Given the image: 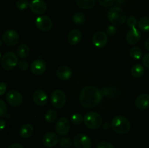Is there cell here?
I'll return each instance as SVG.
<instances>
[{
    "mask_svg": "<svg viewBox=\"0 0 149 148\" xmlns=\"http://www.w3.org/2000/svg\"><path fill=\"white\" fill-rule=\"evenodd\" d=\"M143 63L144 66L146 68L149 69V52L146 54L143 57Z\"/></svg>",
    "mask_w": 149,
    "mask_h": 148,
    "instance_id": "obj_38",
    "label": "cell"
},
{
    "mask_svg": "<svg viewBox=\"0 0 149 148\" xmlns=\"http://www.w3.org/2000/svg\"><path fill=\"white\" fill-rule=\"evenodd\" d=\"M46 62L42 59H36L31 65V71L36 75H41L46 71Z\"/></svg>",
    "mask_w": 149,
    "mask_h": 148,
    "instance_id": "obj_13",
    "label": "cell"
},
{
    "mask_svg": "<svg viewBox=\"0 0 149 148\" xmlns=\"http://www.w3.org/2000/svg\"><path fill=\"white\" fill-rule=\"evenodd\" d=\"M135 105L140 110H145L149 107V95L142 94L135 100Z\"/></svg>",
    "mask_w": 149,
    "mask_h": 148,
    "instance_id": "obj_18",
    "label": "cell"
},
{
    "mask_svg": "<svg viewBox=\"0 0 149 148\" xmlns=\"http://www.w3.org/2000/svg\"><path fill=\"white\" fill-rule=\"evenodd\" d=\"M71 70L70 69L69 67L65 66V65H62V66L58 67V69L56 70V75L59 79L62 81H67L71 77Z\"/></svg>",
    "mask_w": 149,
    "mask_h": 148,
    "instance_id": "obj_19",
    "label": "cell"
},
{
    "mask_svg": "<svg viewBox=\"0 0 149 148\" xmlns=\"http://www.w3.org/2000/svg\"><path fill=\"white\" fill-rule=\"evenodd\" d=\"M31 11L36 15H42L47 11V7L43 0H32L29 6Z\"/></svg>",
    "mask_w": 149,
    "mask_h": 148,
    "instance_id": "obj_12",
    "label": "cell"
},
{
    "mask_svg": "<svg viewBox=\"0 0 149 148\" xmlns=\"http://www.w3.org/2000/svg\"><path fill=\"white\" fill-rule=\"evenodd\" d=\"M19 69L22 71H25L29 68V64L25 60H21L20 62H18V65H17Z\"/></svg>",
    "mask_w": 149,
    "mask_h": 148,
    "instance_id": "obj_37",
    "label": "cell"
},
{
    "mask_svg": "<svg viewBox=\"0 0 149 148\" xmlns=\"http://www.w3.org/2000/svg\"><path fill=\"white\" fill-rule=\"evenodd\" d=\"M59 142L58 136L53 132H47L42 138V143L47 147H54Z\"/></svg>",
    "mask_w": 149,
    "mask_h": 148,
    "instance_id": "obj_15",
    "label": "cell"
},
{
    "mask_svg": "<svg viewBox=\"0 0 149 148\" xmlns=\"http://www.w3.org/2000/svg\"><path fill=\"white\" fill-rule=\"evenodd\" d=\"M106 32H107V33L109 35V36H114V35L116 33V32H117V29H116V26H108Z\"/></svg>",
    "mask_w": 149,
    "mask_h": 148,
    "instance_id": "obj_36",
    "label": "cell"
},
{
    "mask_svg": "<svg viewBox=\"0 0 149 148\" xmlns=\"http://www.w3.org/2000/svg\"><path fill=\"white\" fill-rule=\"evenodd\" d=\"M70 121L68 118L62 117L58 119L55 125V131L61 136H65L70 131Z\"/></svg>",
    "mask_w": 149,
    "mask_h": 148,
    "instance_id": "obj_10",
    "label": "cell"
},
{
    "mask_svg": "<svg viewBox=\"0 0 149 148\" xmlns=\"http://www.w3.org/2000/svg\"><path fill=\"white\" fill-rule=\"evenodd\" d=\"M30 6L28 0H17L16 1V7L20 10H26Z\"/></svg>",
    "mask_w": 149,
    "mask_h": 148,
    "instance_id": "obj_31",
    "label": "cell"
},
{
    "mask_svg": "<svg viewBox=\"0 0 149 148\" xmlns=\"http://www.w3.org/2000/svg\"><path fill=\"white\" fill-rule=\"evenodd\" d=\"M57 118H58V113H57L56 110H52V109L48 110L46 113V114H45V120L48 123H53V122L56 120Z\"/></svg>",
    "mask_w": 149,
    "mask_h": 148,
    "instance_id": "obj_26",
    "label": "cell"
},
{
    "mask_svg": "<svg viewBox=\"0 0 149 148\" xmlns=\"http://www.w3.org/2000/svg\"><path fill=\"white\" fill-rule=\"evenodd\" d=\"M141 33L136 28H132L126 35V41L129 44L135 45L138 43L141 39Z\"/></svg>",
    "mask_w": 149,
    "mask_h": 148,
    "instance_id": "obj_17",
    "label": "cell"
},
{
    "mask_svg": "<svg viewBox=\"0 0 149 148\" xmlns=\"http://www.w3.org/2000/svg\"><path fill=\"white\" fill-rule=\"evenodd\" d=\"M126 13L119 7H112L108 12V18L113 26H122L126 20Z\"/></svg>",
    "mask_w": 149,
    "mask_h": 148,
    "instance_id": "obj_3",
    "label": "cell"
},
{
    "mask_svg": "<svg viewBox=\"0 0 149 148\" xmlns=\"http://www.w3.org/2000/svg\"><path fill=\"white\" fill-rule=\"evenodd\" d=\"M142 50L138 46H134L130 51V55L132 58L135 59H141L142 57Z\"/></svg>",
    "mask_w": 149,
    "mask_h": 148,
    "instance_id": "obj_28",
    "label": "cell"
},
{
    "mask_svg": "<svg viewBox=\"0 0 149 148\" xmlns=\"http://www.w3.org/2000/svg\"><path fill=\"white\" fill-rule=\"evenodd\" d=\"M96 148H114V147L110 142H106V141H101L97 144Z\"/></svg>",
    "mask_w": 149,
    "mask_h": 148,
    "instance_id": "obj_32",
    "label": "cell"
},
{
    "mask_svg": "<svg viewBox=\"0 0 149 148\" xmlns=\"http://www.w3.org/2000/svg\"><path fill=\"white\" fill-rule=\"evenodd\" d=\"M138 27L143 31H149V17H142L138 23Z\"/></svg>",
    "mask_w": 149,
    "mask_h": 148,
    "instance_id": "obj_25",
    "label": "cell"
},
{
    "mask_svg": "<svg viewBox=\"0 0 149 148\" xmlns=\"http://www.w3.org/2000/svg\"><path fill=\"white\" fill-rule=\"evenodd\" d=\"M7 102L13 107H18L23 102V96L17 90H10L6 95Z\"/></svg>",
    "mask_w": 149,
    "mask_h": 148,
    "instance_id": "obj_11",
    "label": "cell"
},
{
    "mask_svg": "<svg viewBox=\"0 0 149 148\" xmlns=\"http://www.w3.org/2000/svg\"><path fill=\"white\" fill-rule=\"evenodd\" d=\"M99 4L105 7H109L113 5L115 2V0H97Z\"/></svg>",
    "mask_w": 149,
    "mask_h": 148,
    "instance_id": "obj_35",
    "label": "cell"
},
{
    "mask_svg": "<svg viewBox=\"0 0 149 148\" xmlns=\"http://www.w3.org/2000/svg\"><path fill=\"white\" fill-rule=\"evenodd\" d=\"M138 22L137 21V19L135 18L134 16H130L128 17L127 20V24L130 28H135L136 25H138Z\"/></svg>",
    "mask_w": 149,
    "mask_h": 148,
    "instance_id": "obj_33",
    "label": "cell"
},
{
    "mask_svg": "<svg viewBox=\"0 0 149 148\" xmlns=\"http://www.w3.org/2000/svg\"><path fill=\"white\" fill-rule=\"evenodd\" d=\"M7 113V105L3 100H0V116L4 117Z\"/></svg>",
    "mask_w": 149,
    "mask_h": 148,
    "instance_id": "obj_34",
    "label": "cell"
},
{
    "mask_svg": "<svg viewBox=\"0 0 149 148\" xmlns=\"http://www.w3.org/2000/svg\"><path fill=\"white\" fill-rule=\"evenodd\" d=\"M93 44L97 48H103L108 43V36L103 31L96 32L92 39Z\"/></svg>",
    "mask_w": 149,
    "mask_h": 148,
    "instance_id": "obj_14",
    "label": "cell"
},
{
    "mask_svg": "<svg viewBox=\"0 0 149 148\" xmlns=\"http://www.w3.org/2000/svg\"><path fill=\"white\" fill-rule=\"evenodd\" d=\"M6 89H7V85H6L5 83L1 82L0 84V95L2 96L5 93Z\"/></svg>",
    "mask_w": 149,
    "mask_h": 148,
    "instance_id": "obj_39",
    "label": "cell"
},
{
    "mask_svg": "<svg viewBox=\"0 0 149 148\" xmlns=\"http://www.w3.org/2000/svg\"><path fill=\"white\" fill-rule=\"evenodd\" d=\"M17 53L18 57L23 59L29 56V53H30V49L26 44H20L19 45L17 49Z\"/></svg>",
    "mask_w": 149,
    "mask_h": 148,
    "instance_id": "obj_24",
    "label": "cell"
},
{
    "mask_svg": "<svg viewBox=\"0 0 149 148\" xmlns=\"http://www.w3.org/2000/svg\"><path fill=\"white\" fill-rule=\"evenodd\" d=\"M66 102V96L61 89H55L51 94V103L55 108H62Z\"/></svg>",
    "mask_w": 149,
    "mask_h": 148,
    "instance_id": "obj_6",
    "label": "cell"
},
{
    "mask_svg": "<svg viewBox=\"0 0 149 148\" xmlns=\"http://www.w3.org/2000/svg\"><path fill=\"white\" fill-rule=\"evenodd\" d=\"M0 124H1V129L2 130L4 128V126H6V122L4 121V120H3L2 118L0 119Z\"/></svg>",
    "mask_w": 149,
    "mask_h": 148,
    "instance_id": "obj_41",
    "label": "cell"
},
{
    "mask_svg": "<svg viewBox=\"0 0 149 148\" xmlns=\"http://www.w3.org/2000/svg\"><path fill=\"white\" fill-rule=\"evenodd\" d=\"M103 96L97 88L87 86L81 90L79 95V101L81 106L85 108L95 107L101 102Z\"/></svg>",
    "mask_w": 149,
    "mask_h": 148,
    "instance_id": "obj_1",
    "label": "cell"
},
{
    "mask_svg": "<svg viewBox=\"0 0 149 148\" xmlns=\"http://www.w3.org/2000/svg\"><path fill=\"white\" fill-rule=\"evenodd\" d=\"M115 1H116V3L118 4V5L121 6L122 5L125 1H126V0H115Z\"/></svg>",
    "mask_w": 149,
    "mask_h": 148,
    "instance_id": "obj_42",
    "label": "cell"
},
{
    "mask_svg": "<svg viewBox=\"0 0 149 148\" xmlns=\"http://www.w3.org/2000/svg\"><path fill=\"white\" fill-rule=\"evenodd\" d=\"M18 58L17 55L12 52H6L1 57V64L6 71H10L18 65Z\"/></svg>",
    "mask_w": 149,
    "mask_h": 148,
    "instance_id": "obj_5",
    "label": "cell"
},
{
    "mask_svg": "<svg viewBox=\"0 0 149 148\" xmlns=\"http://www.w3.org/2000/svg\"><path fill=\"white\" fill-rule=\"evenodd\" d=\"M33 127L31 124L29 123L23 125L19 130V134L23 139H29L33 135Z\"/></svg>",
    "mask_w": 149,
    "mask_h": 148,
    "instance_id": "obj_21",
    "label": "cell"
},
{
    "mask_svg": "<svg viewBox=\"0 0 149 148\" xmlns=\"http://www.w3.org/2000/svg\"><path fill=\"white\" fill-rule=\"evenodd\" d=\"M112 130L119 134H125L128 133L131 129L130 120L126 117L122 115H117L114 117L111 123Z\"/></svg>",
    "mask_w": 149,
    "mask_h": 148,
    "instance_id": "obj_2",
    "label": "cell"
},
{
    "mask_svg": "<svg viewBox=\"0 0 149 148\" xmlns=\"http://www.w3.org/2000/svg\"><path fill=\"white\" fill-rule=\"evenodd\" d=\"M81 39V33L78 29L71 30L68 35V42L72 46L78 44Z\"/></svg>",
    "mask_w": 149,
    "mask_h": 148,
    "instance_id": "obj_20",
    "label": "cell"
},
{
    "mask_svg": "<svg viewBox=\"0 0 149 148\" xmlns=\"http://www.w3.org/2000/svg\"><path fill=\"white\" fill-rule=\"evenodd\" d=\"M74 145L76 148H91L92 140L84 133H78L74 137Z\"/></svg>",
    "mask_w": 149,
    "mask_h": 148,
    "instance_id": "obj_9",
    "label": "cell"
},
{
    "mask_svg": "<svg viewBox=\"0 0 149 148\" xmlns=\"http://www.w3.org/2000/svg\"><path fill=\"white\" fill-rule=\"evenodd\" d=\"M145 73L143 66L141 64H135L131 68V74L135 78H140Z\"/></svg>",
    "mask_w": 149,
    "mask_h": 148,
    "instance_id": "obj_23",
    "label": "cell"
},
{
    "mask_svg": "<svg viewBox=\"0 0 149 148\" xmlns=\"http://www.w3.org/2000/svg\"><path fill=\"white\" fill-rule=\"evenodd\" d=\"M7 148H24L22 145L20 143H14L10 145V146L7 147Z\"/></svg>",
    "mask_w": 149,
    "mask_h": 148,
    "instance_id": "obj_40",
    "label": "cell"
},
{
    "mask_svg": "<svg viewBox=\"0 0 149 148\" xmlns=\"http://www.w3.org/2000/svg\"><path fill=\"white\" fill-rule=\"evenodd\" d=\"M145 47L146 49H148V50L149 51V38L148 39H147L146 41L145 42Z\"/></svg>",
    "mask_w": 149,
    "mask_h": 148,
    "instance_id": "obj_43",
    "label": "cell"
},
{
    "mask_svg": "<svg viewBox=\"0 0 149 148\" xmlns=\"http://www.w3.org/2000/svg\"><path fill=\"white\" fill-rule=\"evenodd\" d=\"M35 24L39 30L44 32L50 30L53 26L52 20L49 17L45 15L39 16L38 17H36V20H35Z\"/></svg>",
    "mask_w": 149,
    "mask_h": 148,
    "instance_id": "obj_8",
    "label": "cell"
},
{
    "mask_svg": "<svg viewBox=\"0 0 149 148\" xmlns=\"http://www.w3.org/2000/svg\"><path fill=\"white\" fill-rule=\"evenodd\" d=\"M84 122L87 128L95 130L101 126L103 118L99 113L91 111L86 113L84 117Z\"/></svg>",
    "mask_w": 149,
    "mask_h": 148,
    "instance_id": "obj_4",
    "label": "cell"
},
{
    "mask_svg": "<svg viewBox=\"0 0 149 148\" xmlns=\"http://www.w3.org/2000/svg\"><path fill=\"white\" fill-rule=\"evenodd\" d=\"M71 122L75 126H79L82 123V122L84 121V118L82 117L80 113H74L71 116Z\"/></svg>",
    "mask_w": 149,
    "mask_h": 148,
    "instance_id": "obj_29",
    "label": "cell"
},
{
    "mask_svg": "<svg viewBox=\"0 0 149 148\" xmlns=\"http://www.w3.org/2000/svg\"><path fill=\"white\" fill-rule=\"evenodd\" d=\"M2 41L6 45L13 46L19 42V35L15 30H7L4 31L2 36Z\"/></svg>",
    "mask_w": 149,
    "mask_h": 148,
    "instance_id": "obj_7",
    "label": "cell"
},
{
    "mask_svg": "<svg viewBox=\"0 0 149 148\" xmlns=\"http://www.w3.org/2000/svg\"><path fill=\"white\" fill-rule=\"evenodd\" d=\"M74 141L71 140L69 137H63L59 140V144L63 148H69L72 146Z\"/></svg>",
    "mask_w": 149,
    "mask_h": 148,
    "instance_id": "obj_30",
    "label": "cell"
},
{
    "mask_svg": "<svg viewBox=\"0 0 149 148\" xmlns=\"http://www.w3.org/2000/svg\"><path fill=\"white\" fill-rule=\"evenodd\" d=\"M86 17L84 16V15L83 14L82 12H76L75 14L73 15V21L75 24L79 25H82L83 23L85 22Z\"/></svg>",
    "mask_w": 149,
    "mask_h": 148,
    "instance_id": "obj_27",
    "label": "cell"
},
{
    "mask_svg": "<svg viewBox=\"0 0 149 148\" xmlns=\"http://www.w3.org/2000/svg\"><path fill=\"white\" fill-rule=\"evenodd\" d=\"M33 100L36 104L39 106H44L47 103V95L42 89H37L33 93Z\"/></svg>",
    "mask_w": 149,
    "mask_h": 148,
    "instance_id": "obj_16",
    "label": "cell"
},
{
    "mask_svg": "<svg viewBox=\"0 0 149 148\" xmlns=\"http://www.w3.org/2000/svg\"><path fill=\"white\" fill-rule=\"evenodd\" d=\"M76 2L82 10H90L95 6L96 0H76Z\"/></svg>",
    "mask_w": 149,
    "mask_h": 148,
    "instance_id": "obj_22",
    "label": "cell"
}]
</instances>
